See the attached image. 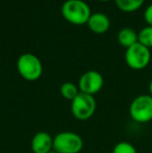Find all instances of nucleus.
<instances>
[{"label":"nucleus","instance_id":"39448f33","mask_svg":"<svg viewBox=\"0 0 152 153\" xmlns=\"http://www.w3.org/2000/svg\"><path fill=\"white\" fill-rule=\"evenodd\" d=\"M97 107L94 96L85 93H79L71 101V113L79 121H87L94 116Z\"/></svg>","mask_w":152,"mask_h":153},{"label":"nucleus","instance_id":"dca6fc26","mask_svg":"<svg viewBox=\"0 0 152 153\" xmlns=\"http://www.w3.org/2000/svg\"><path fill=\"white\" fill-rule=\"evenodd\" d=\"M148 91H149V95L152 97V79L150 80V82H149V85H148Z\"/></svg>","mask_w":152,"mask_h":153},{"label":"nucleus","instance_id":"20e7f679","mask_svg":"<svg viewBox=\"0 0 152 153\" xmlns=\"http://www.w3.org/2000/svg\"><path fill=\"white\" fill-rule=\"evenodd\" d=\"M83 148V140L78 133L62 131L53 137V150L57 153H79Z\"/></svg>","mask_w":152,"mask_h":153},{"label":"nucleus","instance_id":"423d86ee","mask_svg":"<svg viewBox=\"0 0 152 153\" xmlns=\"http://www.w3.org/2000/svg\"><path fill=\"white\" fill-rule=\"evenodd\" d=\"M151 59L150 48L144 46L141 43H136L132 46L126 48L125 62L129 68L133 70H142L149 65Z\"/></svg>","mask_w":152,"mask_h":153},{"label":"nucleus","instance_id":"a211bd4d","mask_svg":"<svg viewBox=\"0 0 152 153\" xmlns=\"http://www.w3.org/2000/svg\"><path fill=\"white\" fill-rule=\"evenodd\" d=\"M98 1H102V2H106V1H110V0H98Z\"/></svg>","mask_w":152,"mask_h":153},{"label":"nucleus","instance_id":"1a4fd4ad","mask_svg":"<svg viewBox=\"0 0 152 153\" xmlns=\"http://www.w3.org/2000/svg\"><path fill=\"white\" fill-rule=\"evenodd\" d=\"M87 24L93 32L101 34L105 33L110 29V18L103 13H95L91 15Z\"/></svg>","mask_w":152,"mask_h":153},{"label":"nucleus","instance_id":"f3484780","mask_svg":"<svg viewBox=\"0 0 152 153\" xmlns=\"http://www.w3.org/2000/svg\"><path fill=\"white\" fill-rule=\"evenodd\" d=\"M48 153H57L56 151H55V150H51L50 152H48Z\"/></svg>","mask_w":152,"mask_h":153},{"label":"nucleus","instance_id":"4468645a","mask_svg":"<svg viewBox=\"0 0 152 153\" xmlns=\"http://www.w3.org/2000/svg\"><path fill=\"white\" fill-rule=\"evenodd\" d=\"M112 153H139L136 148L129 142H119L115 145Z\"/></svg>","mask_w":152,"mask_h":153},{"label":"nucleus","instance_id":"9b49d317","mask_svg":"<svg viewBox=\"0 0 152 153\" xmlns=\"http://www.w3.org/2000/svg\"><path fill=\"white\" fill-rule=\"evenodd\" d=\"M79 93L80 91L78 89V85L73 82H70V81L64 82L61 87V95L69 101L73 100Z\"/></svg>","mask_w":152,"mask_h":153},{"label":"nucleus","instance_id":"f257e3e1","mask_svg":"<svg viewBox=\"0 0 152 153\" xmlns=\"http://www.w3.org/2000/svg\"><path fill=\"white\" fill-rule=\"evenodd\" d=\"M63 17L74 25L87 24L91 17V8L83 0H67L62 6Z\"/></svg>","mask_w":152,"mask_h":153},{"label":"nucleus","instance_id":"f03ea898","mask_svg":"<svg viewBox=\"0 0 152 153\" xmlns=\"http://www.w3.org/2000/svg\"><path fill=\"white\" fill-rule=\"evenodd\" d=\"M17 69L22 78L27 81H36L43 74V65L33 53H23L17 61Z\"/></svg>","mask_w":152,"mask_h":153},{"label":"nucleus","instance_id":"6e6552de","mask_svg":"<svg viewBox=\"0 0 152 153\" xmlns=\"http://www.w3.org/2000/svg\"><path fill=\"white\" fill-rule=\"evenodd\" d=\"M33 153H48L53 150V137L46 131H39L31 140Z\"/></svg>","mask_w":152,"mask_h":153},{"label":"nucleus","instance_id":"7ed1b4c3","mask_svg":"<svg viewBox=\"0 0 152 153\" xmlns=\"http://www.w3.org/2000/svg\"><path fill=\"white\" fill-rule=\"evenodd\" d=\"M129 116L132 121L145 124L152 121V97L149 94H141L131 101Z\"/></svg>","mask_w":152,"mask_h":153},{"label":"nucleus","instance_id":"0eeeda50","mask_svg":"<svg viewBox=\"0 0 152 153\" xmlns=\"http://www.w3.org/2000/svg\"><path fill=\"white\" fill-rule=\"evenodd\" d=\"M103 85L104 79L101 73L95 70H91L81 75L77 85H78V89L81 93L94 96L101 91Z\"/></svg>","mask_w":152,"mask_h":153},{"label":"nucleus","instance_id":"ddd939ff","mask_svg":"<svg viewBox=\"0 0 152 153\" xmlns=\"http://www.w3.org/2000/svg\"><path fill=\"white\" fill-rule=\"evenodd\" d=\"M138 42L143 44L144 46L151 48L152 47V26L147 25L142 28L138 33Z\"/></svg>","mask_w":152,"mask_h":153},{"label":"nucleus","instance_id":"2eb2a0df","mask_svg":"<svg viewBox=\"0 0 152 153\" xmlns=\"http://www.w3.org/2000/svg\"><path fill=\"white\" fill-rule=\"evenodd\" d=\"M144 18L146 20V22L148 23V25H151L152 26V3L149 4L146 7V10H145Z\"/></svg>","mask_w":152,"mask_h":153},{"label":"nucleus","instance_id":"9d476101","mask_svg":"<svg viewBox=\"0 0 152 153\" xmlns=\"http://www.w3.org/2000/svg\"><path fill=\"white\" fill-rule=\"evenodd\" d=\"M118 41L122 46L128 48L138 43V33L134 29L130 27H124L118 33Z\"/></svg>","mask_w":152,"mask_h":153},{"label":"nucleus","instance_id":"f8f14e48","mask_svg":"<svg viewBox=\"0 0 152 153\" xmlns=\"http://www.w3.org/2000/svg\"><path fill=\"white\" fill-rule=\"evenodd\" d=\"M118 8L123 12H134L143 5L145 0H115Z\"/></svg>","mask_w":152,"mask_h":153}]
</instances>
